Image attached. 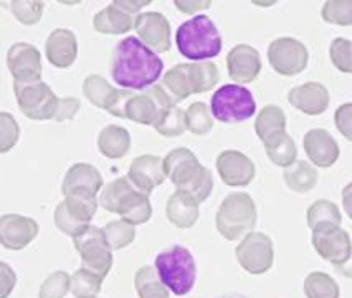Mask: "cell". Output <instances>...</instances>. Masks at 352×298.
Wrapping results in <instances>:
<instances>
[{"label": "cell", "instance_id": "obj_53", "mask_svg": "<svg viewBox=\"0 0 352 298\" xmlns=\"http://www.w3.org/2000/svg\"><path fill=\"white\" fill-rule=\"evenodd\" d=\"M336 270H338V273H341V275L349 277V279H352V255H351L349 262L341 265V267H336Z\"/></svg>", "mask_w": 352, "mask_h": 298}, {"label": "cell", "instance_id": "obj_19", "mask_svg": "<svg viewBox=\"0 0 352 298\" xmlns=\"http://www.w3.org/2000/svg\"><path fill=\"white\" fill-rule=\"evenodd\" d=\"M136 34L142 43L155 53L170 50V23L159 12H146L136 17Z\"/></svg>", "mask_w": 352, "mask_h": 298}, {"label": "cell", "instance_id": "obj_17", "mask_svg": "<svg viewBox=\"0 0 352 298\" xmlns=\"http://www.w3.org/2000/svg\"><path fill=\"white\" fill-rule=\"evenodd\" d=\"M38 222L20 214H6L0 217V244L7 251H22L38 235Z\"/></svg>", "mask_w": 352, "mask_h": 298}, {"label": "cell", "instance_id": "obj_45", "mask_svg": "<svg viewBox=\"0 0 352 298\" xmlns=\"http://www.w3.org/2000/svg\"><path fill=\"white\" fill-rule=\"evenodd\" d=\"M20 126L10 113H0V153L6 154L19 142Z\"/></svg>", "mask_w": 352, "mask_h": 298}, {"label": "cell", "instance_id": "obj_38", "mask_svg": "<svg viewBox=\"0 0 352 298\" xmlns=\"http://www.w3.org/2000/svg\"><path fill=\"white\" fill-rule=\"evenodd\" d=\"M106 240H108L109 247L113 251H122V248L129 247L136 239V228L133 224L126 222V220H113V222L106 224L103 227Z\"/></svg>", "mask_w": 352, "mask_h": 298}, {"label": "cell", "instance_id": "obj_15", "mask_svg": "<svg viewBox=\"0 0 352 298\" xmlns=\"http://www.w3.org/2000/svg\"><path fill=\"white\" fill-rule=\"evenodd\" d=\"M172 101L159 85L147 88L144 93H139L126 106V120L144 126H155L166 109L172 108Z\"/></svg>", "mask_w": 352, "mask_h": 298}, {"label": "cell", "instance_id": "obj_46", "mask_svg": "<svg viewBox=\"0 0 352 298\" xmlns=\"http://www.w3.org/2000/svg\"><path fill=\"white\" fill-rule=\"evenodd\" d=\"M334 125L338 131L352 142V103H344L336 109Z\"/></svg>", "mask_w": 352, "mask_h": 298}, {"label": "cell", "instance_id": "obj_8", "mask_svg": "<svg viewBox=\"0 0 352 298\" xmlns=\"http://www.w3.org/2000/svg\"><path fill=\"white\" fill-rule=\"evenodd\" d=\"M73 244L80 254L83 268L106 279L113 267V248L106 240L103 228L89 226L80 235L73 237Z\"/></svg>", "mask_w": 352, "mask_h": 298}, {"label": "cell", "instance_id": "obj_34", "mask_svg": "<svg viewBox=\"0 0 352 298\" xmlns=\"http://www.w3.org/2000/svg\"><path fill=\"white\" fill-rule=\"evenodd\" d=\"M305 295L306 298H339L338 281L324 272H311L305 279Z\"/></svg>", "mask_w": 352, "mask_h": 298}, {"label": "cell", "instance_id": "obj_50", "mask_svg": "<svg viewBox=\"0 0 352 298\" xmlns=\"http://www.w3.org/2000/svg\"><path fill=\"white\" fill-rule=\"evenodd\" d=\"M175 7H177L179 10L184 12V14H194V12H199V10H204V9H208V7L212 6L208 0L206 2H184V0H175Z\"/></svg>", "mask_w": 352, "mask_h": 298}, {"label": "cell", "instance_id": "obj_5", "mask_svg": "<svg viewBox=\"0 0 352 298\" xmlns=\"http://www.w3.org/2000/svg\"><path fill=\"white\" fill-rule=\"evenodd\" d=\"M255 201L247 193H232L223 199L215 215V226L223 239L239 240L256 226Z\"/></svg>", "mask_w": 352, "mask_h": 298}, {"label": "cell", "instance_id": "obj_33", "mask_svg": "<svg viewBox=\"0 0 352 298\" xmlns=\"http://www.w3.org/2000/svg\"><path fill=\"white\" fill-rule=\"evenodd\" d=\"M83 93L89 103L106 111L118 89L111 87L109 81H106L101 75H89L83 81Z\"/></svg>", "mask_w": 352, "mask_h": 298}, {"label": "cell", "instance_id": "obj_13", "mask_svg": "<svg viewBox=\"0 0 352 298\" xmlns=\"http://www.w3.org/2000/svg\"><path fill=\"white\" fill-rule=\"evenodd\" d=\"M98 204H100V199L98 201H83V199L78 198H65L56 206L55 214H53L55 226L65 235H80L89 227V222L95 217Z\"/></svg>", "mask_w": 352, "mask_h": 298}, {"label": "cell", "instance_id": "obj_1", "mask_svg": "<svg viewBox=\"0 0 352 298\" xmlns=\"http://www.w3.org/2000/svg\"><path fill=\"white\" fill-rule=\"evenodd\" d=\"M164 62L138 36H126L113 50L111 76L122 89L141 92L154 87L162 76Z\"/></svg>", "mask_w": 352, "mask_h": 298}, {"label": "cell", "instance_id": "obj_37", "mask_svg": "<svg viewBox=\"0 0 352 298\" xmlns=\"http://www.w3.org/2000/svg\"><path fill=\"white\" fill-rule=\"evenodd\" d=\"M103 277L86 270V268H78L72 275V293L75 298H95L101 292L103 285Z\"/></svg>", "mask_w": 352, "mask_h": 298}, {"label": "cell", "instance_id": "obj_36", "mask_svg": "<svg viewBox=\"0 0 352 298\" xmlns=\"http://www.w3.org/2000/svg\"><path fill=\"white\" fill-rule=\"evenodd\" d=\"M154 129L164 138H177L187 131V114L186 109L179 108V106H172L166 109L154 126Z\"/></svg>", "mask_w": 352, "mask_h": 298}, {"label": "cell", "instance_id": "obj_22", "mask_svg": "<svg viewBox=\"0 0 352 298\" xmlns=\"http://www.w3.org/2000/svg\"><path fill=\"white\" fill-rule=\"evenodd\" d=\"M302 148L308 154L309 161L318 167H331L336 164L339 159L341 149H339L338 141L331 136L326 129H309L302 138Z\"/></svg>", "mask_w": 352, "mask_h": 298}, {"label": "cell", "instance_id": "obj_32", "mask_svg": "<svg viewBox=\"0 0 352 298\" xmlns=\"http://www.w3.org/2000/svg\"><path fill=\"white\" fill-rule=\"evenodd\" d=\"M187 72H189L192 93L194 95L210 92L220 80L219 67L214 62H189L187 63Z\"/></svg>", "mask_w": 352, "mask_h": 298}, {"label": "cell", "instance_id": "obj_3", "mask_svg": "<svg viewBox=\"0 0 352 298\" xmlns=\"http://www.w3.org/2000/svg\"><path fill=\"white\" fill-rule=\"evenodd\" d=\"M100 206L104 211L118 214L134 227L149 222L153 217V206L149 195L139 191L128 175L108 182L100 193Z\"/></svg>", "mask_w": 352, "mask_h": 298}, {"label": "cell", "instance_id": "obj_27", "mask_svg": "<svg viewBox=\"0 0 352 298\" xmlns=\"http://www.w3.org/2000/svg\"><path fill=\"white\" fill-rule=\"evenodd\" d=\"M93 27H95L98 34L122 35L128 34L136 27V17L111 3V6H108L95 15Z\"/></svg>", "mask_w": 352, "mask_h": 298}, {"label": "cell", "instance_id": "obj_4", "mask_svg": "<svg viewBox=\"0 0 352 298\" xmlns=\"http://www.w3.org/2000/svg\"><path fill=\"white\" fill-rule=\"evenodd\" d=\"M179 53L192 63L210 62L222 52V35L207 15H195L186 20L175 34Z\"/></svg>", "mask_w": 352, "mask_h": 298}, {"label": "cell", "instance_id": "obj_10", "mask_svg": "<svg viewBox=\"0 0 352 298\" xmlns=\"http://www.w3.org/2000/svg\"><path fill=\"white\" fill-rule=\"evenodd\" d=\"M240 267L250 275H263L275 262L273 240L263 232H250L235 248Z\"/></svg>", "mask_w": 352, "mask_h": 298}, {"label": "cell", "instance_id": "obj_25", "mask_svg": "<svg viewBox=\"0 0 352 298\" xmlns=\"http://www.w3.org/2000/svg\"><path fill=\"white\" fill-rule=\"evenodd\" d=\"M47 60L56 68H69L78 56L76 35L68 28H56L45 43Z\"/></svg>", "mask_w": 352, "mask_h": 298}, {"label": "cell", "instance_id": "obj_21", "mask_svg": "<svg viewBox=\"0 0 352 298\" xmlns=\"http://www.w3.org/2000/svg\"><path fill=\"white\" fill-rule=\"evenodd\" d=\"M228 76L236 83H252L261 72V56L252 45L240 43L227 55Z\"/></svg>", "mask_w": 352, "mask_h": 298}, {"label": "cell", "instance_id": "obj_16", "mask_svg": "<svg viewBox=\"0 0 352 298\" xmlns=\"http://www.w3.org/2000/svg\"><path fill=\"white\" fill-rule=\"evenodd\" d=\"M7 67L15 83L42 81V55L32 43H14L7 53Z\"/></svg>", "mask_w": 352, "mask_h": 298}, {"label": "cell", "instance_id": "obj_14", "mask_svg": "<svg viewBox=\"0 0 352 298\" xmlns=\"http://www.w3.org/2000/svg\"><path fill=\"white\" fill-rule=\"evenodd\" d=\"M104 187L103 175L93 164L76 162L67 171L61 184L65 198H78L83 201H98L96 195Z\"/></svg>", "mask_w": 352, "mask_h": 298}, {"label": "cell", "instance_id": "obj_35", "mask_svg": "<svg viewBox=\"0 0 352 298\" xmlns=\"http://www.w3.org/2000/svg\"><path fill=\"white\" fill-rule=\"evenodd\" d=\"M306 219H308V226L311 231L319 224H336L341 226L342 215L339 207L334 202L327 201V199H318L308 207L306 212Z\"/></svg>", "mask_w": 352, "mask_h": 298}, {"label": "cell", "instance_id": "obj_31", "mask_svg": "<svg viewBox=\"0 0 352 298\" xmlns=\"http://www.w3.org/2000/svg\"><path fill=\"white\" fill-rule=\"evenodd\" d=\"M134 287L139 298H170V290L162 284L155 267L144 265L134 275Z\"/></svg>", "mask_w": 352, "mask_h": 298}, {"label": "cell", "instance_id": "obj_52", "mask_svg": "<svg viewBox=\"0 0 352 298\" xmlns=\"http://www.w3.org/2000/svg\"><path fill=\"white\" fill-rule=\"evenodd\" d=\"M342 206L349 219H352V182L342 189Z\"/></svg>", "mask_w": 352, "mask_h": 298}, {"label": "cell", "instance_id": "obj_42", "mask_svg": "<svg viewBox=\"0 0 352 298\" xmlns=\"http://www.w3.org/2000/svg\"><path fill=\"white\" fill-rule=\"evenodd\" d=\"M43 2L38 0H15L10 3V10L14 17L23 25H35L42 20L43 15Z\"/></svg>", "mask_w": 352, "mask_h": 298}, {"label": "cell", "instance_id": "obj_20", "mask_svg": "<svg viewBox=\"0 0 352 298\" xmlns=\"http://www.w3.org/2000/svg\"><path fill=\"white\" fill-rule=\"evenodd\" d=\"M129 181L139 191L149 195L155 187L162 186L166 181V171H164V159L154 154H142L133 159L128 171Z\"/></svg>", "mask_w": 352, "mask_h": 298}, {"label": "cell", "instance_id": "obj_41", "mask_svg": "<svg viewBox=\"0 0 352 298\" xmlns=\"http://www.w3.org/2000/svg\"><path fill=\"white\" fill-rule=\"evenodd\" d=\"M72 292V277L67 272L58 270L47 277L38 290V298H65Z\"/></svg>", "mask_w": 352, "mask_h": 298}, {"label": "cell", "instance_id": "obj_30", "mask_svg": "<svg viewBox=\"0 0 352 298\" xmlns=\"http://www.w3.org/2000/svg\"><path fill=\"white\" fill-rule=\"evenodd\" d=\"M285 184L293 191V193L305 194L309 193L314 186L318 184L319 174L316 167L311 166L308 161H296L294 164L286 167L283 173Z\"/></svg>", "mask_w": 352, "mask_h": 298}, {"label": "cell", "instance_id": "obj_40", "mask_svg": "<svg viewBox=\"0 0 352 298\" xmlns=\"http://www.w3.org/2000/svg\"><path fill=\"white\" fill-rule=\"evenodd\" d=\"M321 17L333 25H352V0H329L322 6Z\"/></svg>", "mask_w": 352, "mask_h": 298}, {"label": "cell", "instance_id": "obj_28", "mask_svg": "<svg viewBox=\"0 0 352 298\" xmlns=\"http://www.w3.org/2000/svg\"><path fill=\"white\" fill-rule=\"evenodd\" d=\"M98 149L109 159L124 158L131 149V134L126 128L109 125L101 129L98 136Z\"/></svg>", "mask_w": 352, "mask_h": 298}, {"label": "cell", "instance_id": "obj_43", "mask_svg": "<svg viewBox=\"0 0 352 298\" xmlns=\"http://www.w3.org/2000/svg\"><path fill=\"white\" fill-rule=\"evenodd\" d=\"M267 156L273 164L285 167L286 169V167H289L296 162V158H298L296 142H294L293 138L288 134V136H286L281 142L272 146V148H267Z\"/></svg>", "mask_w": 352, "mask_h": 298}, {"label": "cell", "instance_id": "obj_9", "mask_svg": "<svg viewBox=\"0 0 352 298\" xmlns=\"http://www.w3.org/2000/svg\"><path fill=\"white\" fill-rule=\"evenodd\" d=\"M14 92L20 111L27 118L35 121L53 120L56 109H58L60 98L53 93L45 81H35V83H15Z\"/></svg>", "mask_w": 352, "mask_h": 298}, {"label": "cell", "instance_id": "obj_6", "mask_svg": "<svg viewBox=\"0 0 352 298\" xmlns=\"http://www.w3.org/2000/svg\"><path fill=\"white\" fill-rule=\"evenodd\" d=\"M155 270L162 284L174 295L184 297L192 292L197 280V265L189 248L174 246L155 257Z\"/></svg>", "mask_w": 352, "mask_h": 298}, {"label": "cell", "instance_id": "obj_48", "mask_svg": "<svg viewBox=\"0 0 352 298\" xmlns=\"http://www.w3.org/2000/svg\"><path fill=\"white\" fill-rule=\"evenodd\" d=\"M81 105L80 100L76 98L69 96V98H60V103H58V109H56L55 121H69L76 116V113L80 111Z\"/></svg>", "mask_w": 352, "mask_h": 298}, {"label": "cell", "instance_id": "obj_7", "mask_svg": "<svg viewBox=\"0 0 352 298\" xmlns=\"http://www.w3.org/2000/svg\"><path fill=\"white\" fill-rule=\"evenodd\" d=\"M210 111L222 123H241L256 113V101L248 88L223 85L212 95Z\"/></svg>", "mask_w": 352, "mask_h": 298}, {"label": "cell", "instance_id": "obj_29", "mask_svg": "<svg viewBox=\"0 0 352 298\" xmlns=\"http://www.w3.org/2000/svg\"><path fill=\"white\" fill-rule=\"evenodd\" d=\"M159 87L166 93L167 98L172 101V105L177 106V103L189 98L192 93V85L189 78V72H187V63H179L169 72L164 73Z\"/></svg>", "mask_w": 352, "mask_h": 298}, {"label": "cell", "instance_id": "obj_26", "mask_svg": "<svg viewBox=\"0 0 352 298\" xmlns=\"http://www.w3.org/2000/svg\"><path fill=\"white\" fill-rule=\"evenodd\" d=\"M200 202L194 198L181 191H175L174 194L167 199L166 215L170 224L179 228H189L195 226L200 214Z\"/></svg>", "mask_w": 352, "mask_h": 298}, {"label": "cell", "instance_id": "obj_39", "mask_svg": "<svg viewBox=\"0 0 352 298\" xmlns=\"http://www.w3.org/2000/svg\"><path fill=\"white\" fill-rule=\"evenodd\" d=\"M187 114V128L195 136H204V134L210 133L214 128V120H212L210 108L202 101H195L189 108L186 109Z\"/></svg>", "mask_w": 352, "mask_h": 298}, {"label": "cell", "instance_id": "obj_24", "mask_svg": "<svg viewBox=\"0 0 352 298\" xmlns=\"http://www.w3.org/2000/svg\"><path fill=\"white\" fill-rule=\"evenodd\" d=\"M255 133L263 142L265 149L278 145L288 136L286 133V114L278 105H267L255 120Z\"/></svg>", "mask_w": 352, "mask_h": 298}, {"label": "cell", "instance_id": "obj_12", "mask_svg": "<svg viewBox=\"0 0 352 298\" xmlns=\"http://www.w3.org/2000/svg\"><path fill=\"white\" fill-rule=\"evenodd\" d=\"M309 53L306 45L292 36L273 40L268 47V62L278 75L294 76L308 67Z\"/></svg>", "mask_w": 352, "mask_h": 298}, {"label": "cell", "instance_id": "obj_54", "mask_svg": "<svg viewBox=\"0 0 352 298\" xmlns=\"http://www.w3.org/2000/svg\"><path fill=\"white\" fill-rule=\"evenodd\" d=\"M95 298H96V297H95Z\"/></svg>", "mask_w": 352, "mask_h": 298}, {"label": "cell", "instance_id": "obj_2", "mask_svg": "<svg viewBox=\"0 0 352 298\" xmlns=\"http://www.w3.org/2000/svg\"><path fill=\"white\" fill-rule=\"evenodd\" d=\"M164 171L175 191L192 195L202 204L214 191V178L189 148L172 149L164 158Z\"/></svg>", "mask_w": 352, "mask_h": 298}, {"label": "cell", "instance_id": "obj_11", "mask_svg": "<svg viewBox=\"0 0 352 298\" xmlns=\"http://www.w3.org/2000/svg\"><path fill=\"white\" fill-rule=\"evenodd\" d=\"M314 251L321 259L327 260L334 267L349 262L352 255V240L349 232L336 224H319L313 228L311 237Z\"/></svg>", "mask_w": 352, "mask_h": 298}, {"label": "cell", "instance_id": "obj_51", "mask_svg": "<svg viewBox=\"0 0 352 298\" xmlns=\"http://www.w3.org/2000/svg\"><path fill=\"white\" fill-rule=\"evenodd\" d=\"M114 6L120 7V9H122L124 12H128V14L134 15L138 14L139 10L142 9V7L149 6V0H141V2H128V0H116V2H113Z\"/></svg>", "mask_w": 352, "mask_h": 298}, {"label": "cell", "instance_id": "obj_23", "mask_svg": "<svg viewBox=\"0 0 352 298\" xmlns=\"http://www.w3.org/2000/svg\"><path fill=\"white\" fill-rule=\"evenodd\" d=\"M288 101L301 113L308 114V116H318L327 109L331 96L324 85L318 83V81H308V83L289 89Z\"/></svg>", "mask_w": 352, "mask_h": 298}, {"label": "cell", "instance_id": "obj_44", "mask_svg": "<svg viewBox=\"0 0 352 298\" xmlns=\"http://www.w3.org/2000/svg\"><path fill=\"white\" fill-rule=\"evenodd\" d=\"M331 62L339 72L352 73V42L347 39H334L329 47Z\"/></svg>", "mask_w": 352, "mask_h": 298}, {"label": "cell", "instance_id": "obj_47", "mask_svg": "<svg viewBox=\"0 0 352 298\" xmlns=\"http://www.w3.org/2000/svg\"><path fill=\"white\" fill-rule=\"evenodd\" d=\"M136 96L134 95V92H131V89H118V93L114 95L111 105L108 106V111L109 114H113V116L116 118H126V106L133 98Z\"/></svg>", "mask_w": 352, "mask_h": 298}, {"label": "cell", "instance_id": "obj_49", "mask_svg": "<svg viewBox=\"0 0 352 298\" xmlns=\"http://www.w3.org/2000/svg\"><path fill=\"white\" fill-rule=\"evenodd\" d=\"M0 277H2V297L0 298H9L10 292L15 288V284H17V277H15V272L6 262L0 264Z\"/></svg>", "mask_w": 352, "mask_h": 298}, {"label": "cell", "instance_id": "obj_18", "mask_svg": "<svg viewBox=\"0 0 352 298\" xmlns=\"http://www.w3.org/2000/svg\"><path fill=\"white\" fill-rule=\"evenodd\" d=\"M215 164L223 184L230 187H245L255 179V162L236 149L222 151Z\"/></svg>", "mask_w": 352, "mask_h": 298}]
</instances>
